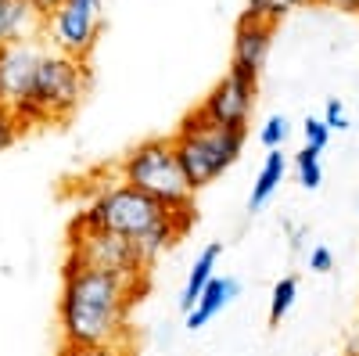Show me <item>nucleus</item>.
I'll return each mask as SVG.
<instances>
[{"label":"nucleus","instance_id":"6e6552de","mask_svg":"<svg viewBox=\"0 0 359 356\" xmlns=\"http://www.w3.org/2000/svg\"><path fill=\"white\" fill-rule=\"evenodd\" d=\"M255 91H259V83L226 72L212 91H208V98L198 105V112L208 119V123H216V126L245 130L248 133L252 112H255Z\"/></svg>","mask_w":359,"mask_h":356},{"label":"nucleus","instance_id":"393cba45","mask_svg":"<svg viewBox=\"0 0 359 356\" xmlns=\"http://www.w3.org/2000/svg\"><path fill=\"white\" fill-rule=\"evenodd\" d=\"M29 4H33V8H36V11H40V15L47 18V15H50V11H54L57 4H62V0H29Z\"/></svg>","mask_w":359,"mask_h":356},{"label":"nucleus","instance_id":"9d476101","mask_svg":"<svg viewBox=\"0 0 359 356\" xmlns=\"http://www.w3.org/2000/svg\"><path fill=\"white\" fill-rule=\"evenodd\" d=\"M273 29L277 25L241 15V22H237V29H233V54H230L226 72L259 83V76L266 69V58H269V51H273Z\"/></svg>","mask_w":359,"mask_h":356},{"label":"nucleus","instance_id":"9b49d317","mask_svg":"<svg viewBox=\"0 0 359 356\" xmlns=\"http://www.w3.org/2000/svg\"><path fill=\"white\" fill-rule=\"evenodd\" d=\"M237 295H241V281H237V277H212V281H208L205 284V291L198 295V303L187 310V331H201L205 328V324H212L233 299H237Z\"/></svg>","mask_w":359,"mask_h":356},{"label":"nucleus","instance_id":"0eeeda50","mask_svg":"<svg viewBox=\"0 0 359 356\" xmlns=\"http://www.w3.org/2000/svg\"><path fill=\"white\" fill-rule=\"evenodd\" d=\"M69 259L83 263V266H94V270H108L118 277L140 281V284H147V274H151V266L140 259L133 242H126L118 234H108V230H90V227H72Z\"/></svg>","mask_w":359,"mask_h":356},{"label":"nucleus","instance_id":"f03ea898","mask_svg":"<svg viewBox=\"0 0 359 356\" xmlns=\"http://www.w3.org/2000/svg\"><path fill=\"white\" fill-rule=\"evenodd\" d=\"M194 223V213H169L165 205L147 198L144 191L118 180V173L108 184H97L90 202L79 209L72 227H90V230H108L137 245L140 259L151 266L169 245H176Z\"/></svg>","mask_w":359,"mask_h":356},{"label":"nucleus","instance_id":"f257e3e1","mask_svg":"<svg viewBox=\"0 0 359 356\" xmlns=\"http://www.w3.org/2000/svg\"><path fill=\"white\" fill-rule=\"evenodd\" d=\"M147 284L65 259L57 291L62 345H130V313Z\"/></svg>","mask_w":359,"mask_h":356},{"label":"nucleus","instance_id":"39448f33","mask_svg":"<svg viewBox=\"0 0 359 356\" xmlns=\"http://www.w3.org/2000/svg\"><path fill=\"white\" fill-rule=\"evenodd\" d=\"M245 140H248L245 130L216 126L194 108L172 133L176 159H180V166H184V176H187L191 191H201L208 184H216L219 176L241 159Z\"/></svg>","mask_w":359,"mask_h":356},{"label":"nucleus","instance_id":"a211bd4d","mask_svg":"<svg viewBox=\"0 0 359 356\" xmlns=\"http://www.w3.org/2000/svg\"><path fill=\"white\" fill-rule=\"evenodd\" d=\"M287 137H291L287 115H269L266 123H262V130H259V144L266 147V152H280Z\"/></svg>","mask_w":359,"mask_h":356},{"label":"nucleus","instance_id":"f8f14e48","mask_svg":"<svg viewBox=\"0 0 359 356\" xmlns=\"http://www.w3.org/2000/svg\"><path fill=\"white\" fill-rule=\"evenodd\" d=\"M18 40H43V15L29 0H0V47Z\"/></svg>","mask_w":359,"mask_h":356},{"label":"nucleus","instance_id":"dca6fc26","mask_svg":"<svg viewBox=\"0 0 359 356\" xmlns=\"http://www.w3.org/2000/svg\"><path fill=\"white\" fill-rule=\"evenodd\" d=\"M291 169H294L298 187L316 191L323 184V166H320V152H316V147H302V152L291 159Z\"/></svg>","mask_w":359,"mask_h":356},{"label":"nucleus","instance_id":"aec40b11","mask_svg":"<svg viewBox=\"0 0 359 356\" xmlns=\"http://www.w3.org/2000/svg\"><path fill=\"white\" fill-rule=\"evenodd\" d=\"M302 137H306V147H316V152H323V147L331 144V130H327V123L316 115H309L302 123Z\"/></svg>","mask_w":359,"mask_h":356},{"label":"nucleus","instance_id":"bb28decb","mask_svg":"<svg viewBox=\"0 0 359 356\" xmlns=\"http://www.w3.org/2000/svg\"><path fill=\"white\" fill-rule=\"evenodd\" d=\"M355 213H359V195H355Z\"/></svg>","mask_w":359,"mask_h":356},{"label":"nucleus","instance_id":"6ab92c4d","mask_svg":"<svg viewBox=\"0 0 359 356\" xmlns=\"http://www.w3.org/2000/svg\"><path fill=\"white\" fill-rule=\"evenodd\" d=\"M57 356H133L130 345H62Z\"/></svg>","mask_w":359,"mask_h":356},{"label":"nucleus","instance_id":"a878e982","mask_svg":"<svg viewBox=\"0 0 359 356\" xmlns=\"http://www.w3.org/2000/svg\"><path fill=\"white\" fill-rule=\"evenodd\" d=\"M345 356H359V328H355V335H352V342H348Z\"/></svg>","mask_w":359,"mask_h":356},{"label":"nucleus","instance_id":"20e7f679","mask_svg":"<svg viewBox=\"0 0 359 356\" xmlns=\"http://www.w3.org/2000/svg\"><path fill=\"white\" fill-rule=\"evenodd\" d=\"M115 173H118V180H126L130 187L144 191L147 198H155L169 213H194V191L184 176V166L176 159L172 137L140 140L137 147H130L123 155Z\"/></svg>","mask_w":359,"mask_h":356},{"label":"nucleus","instance_id":"b1692460","mask_svg":"<svg viewBox=\"0 0 359 356\" xmlns=\"http://www.w3.org/2000/svg\"><path fill=\"white\" fill-rule=\"evenodd\" d=\"M313 4L331 8V11H352V15H359V0H313Z\"/></svg>","mask_w":359,"mask_h":356},{"label":"nucleus","instance_id":"5701e85b","mask_svg":"<svg viewBox=\"0 0 359 356\" xmlns=\"http://www.w3.org/2000/svg\"><path fill=\"white\" fill-rule=\"evenodd\" d=\"M306 263H309L313 274H331V270H334V252L327 249V245H316V249H309Z\"/></svg>","mask_w":359,"mask_h":356},{"label":"nucleus","instance_id":"f3484780","mask_svg":"<svg viewBox=\"0 0 359 356\" xmlns=\"http://www.w3.org/2000/svg\"><path fill=\"white\" fill-rule=\"evenodd\" d=\"M294 299H298V277H280L273 284V291H269V324H273V328L291 313Z\"/></svg>","mask_w":359,"mask_h":356},{"label":"nucleus","instance_id":"7ed1b4c3","mask_svg":"<svg viewBox=\"0 0 359 356\" xmlns=\"http://www.w3.org/2000/svg\"><path fill=\"white\" fill-rule=\"evenodd\" d=\"M90 69L83 58H69L62 51H43L29 98L18 112V123L25 126H43V123H69L79 101L86 98Z\"/></svg>","mask_w":359,"mask_h":356},{"label":"nucleus","instance_id":"4be33fe9","mask_svg":"<svg viewBox=\"0 0 359 356\" xmlns=\"http://www.w3.org/2000/svg\"><path fill=\"white\" fill-rule=\"evenodd\" d=\"M22 133V123H18V115L8 112V108H0V152H8V147L18 140Z\"/></svg>","mask_w":359,"mask_h":356},{"label":"nucleus","instance_id":"4468645a","mask_svg":"<svg viewBox=\"0 0 359 356\" xmlns=\"http://www.w3.org/2000/svg\"><path fill=\"white\" fill-rule=\"evenodd\" d=\"M284 173H287L284 152H266L262 169H259L255 184H252V195H248V213H259L262 205L277 195V187H280V180H284Z\"/></svg>","mask_w":359,"mask_h":356},{"label":"nucleus","instance_id":"1a4fd4ad","mask_svg":"<svg viewBox=\"0 0 359 356\" xmlns=\"http://www.w3.org/2000/svg\"><path fill=\"white\" fill-rule=\"evenodd\" d=\"M43 51H47L43 40H18V44L0 47V108H8L15 115L22 112Z\"/></svg>","mask_w":359,"mask_h":356},{"label":"nucleus","instance_id":"ddd939ff","mask_svg":"<svg viewBox=\"0 0 359 356\" xmlns=\"http://www.w3.org/2000/svg\"><path fill=\"white\" fill-rule=\"evenodd\" d=\"M219 256H223V245H219V242L205 245V249L198 252V259H194V266H191V274H187V281H184V291H180V310H184V313L198 303V295L205 291V284L216 277Z\"/></svg>","mask_w":359,"mask_h":356},{"label":"nucleus","instance_id":"412c9836","mask_svg":"<svg viewBox=\"0 0 359 356\" xmlns=\"http://www.w3.org/2000/svg\"><path fill=\"white\" fill-rule=\"evenodd\" d=\"M320 119L327 123V130H331V133H334V130H348V126H352V123H348V112H345V101H341V98H331V101H327Z\"/></svg>","mask_w":359,"mask_h":356},{"label":"nucleus","instance_id":"2eb2a0df","mask_svg":"<svg viewBox=\"0 0 359 356\" xmlns=\"http://www.w3.org/2000/svg\"><path fill=\"white\" fill-rule=\"evenodd\" d=\"M313 4V0H248V11L245 18H255V22H269V25H277L284 15L298 11V8H306Z\"/></svg>","mask_w":359,"mask_h":356},{"label":"nucleus","instance_id":"423d86ee","mask_svg":"<svg viewBox=\"0 0 359 356\" xmlns=\"http://www.w3.org/2000/svg\"><path fill=\"white\" fill-rule=\"evenodd\" d=\"M104 29V0H62L43 18V44L69 58H90Z\"/></svg>","mask_w":359,"mask_h":356}]
</instances>
